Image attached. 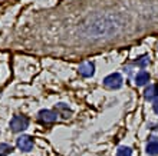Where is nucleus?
I'll return each instance as SVG.
<instances>
[{
  "label": "nucleus",
  "mask_w": 158,
  "mask_h": 156,
  "mask_svg": "<svg viewBox=\"0 0 158 156\" xmlns=\"http://www.w3.org/2000/svg\"><path fill=\"white\" fill-rule=\"evenodd\" d=\"M16 146L19 148V150H22V152H30V150L33 149V139L27 135H22L17 138Z\"/></svg>",
  "instance_id": "7ed1b4c3"
},
{
  "label": "nucleus",
  "mask_w": 158,
  "mask_h": 156,
  "mask_svg": "<svg viewBox=\"0 0 158 156\" xmlns=\"http://www.w3.org/2000/svg\"><path fill=\"white\" fill-rule=\"evenodd\" d=\"M147 153L152 156L158 155V140H155V138L147 145Z\"/></svg>",
  "instance_id": "6e6552de"
},
{
  "label": "nucleus",
  "mask_w": 158,
  "mask_h": 156,
  "mask_svg": "<svg viewBox=\"0 0 158 156\" xmlns=\"http://www.w3.org/2000/svg\"><path fill=\"white\" fill-rule=\"evenodd\" d=\"M150 73L145 72V70H141V72H138L135 74V85L137 86H145L147 83L150 82Z\"/></svg>",
  "instance_id": "0eeeda50"
},
{
  "label": "nucleus",
  "mask_w": 158,
  "mask_h": 156,
  "mask_svg": "<svg viewBox=\"0 0 158 156\" xmlns=\"http://www.w3.org/2000/svg\"><path fill=\"white\" fill-rule=\"evenodd\" d=\"M152 107H154V112H155V113H157V115H158V100L154 103V106H152Z\"/></svg>",
  "instance_id": "ddd939ff"
},
{
  "label": "nucleus",
  "mask_w": 158,
  "mask_h": 156,
  "mask_svg": "<svg viewBox=\"0 0 158 156\" xmlns=\"http://www.w3.org/2000/svg\"><path fill=\"white\" fill-rule=\"evenodd\" d=\"M122 82H124V80H122V76H121L119 73H111V74H108V76L104 79L105 87L112 89V90L119 89V87L122 86Z\"/></svg>",
  "instance_id": "f03ea898"
},
{
  "label": "nucleus",
  "mask_w": 158,
  "mask_h": 156,
  "mask_svg": "<svg viewBox=\"0 0 158 156\" xmlns=\"http://www.w3.org/2000/svg\"><path fill=\"white\" fill-rule=\"evenodd\" d=\"M144 98H145L147 100H150V102L155 100V99L158 98V86L157 85H148V87L144 90Z\"/></svg>",
  "instance_id": "423d86ee"
},
{
  "label": "nucleus",
  "mask_w": 158,
  "mask_h": 156,
  "mask_svg": "<svg viewBox=\"0 0 158 156\" xmlns=\"http://www.w3.org/2000/svg\"><path fill=\"white\" fill-rule=\"evenodd\" d=\"M135 65H137L138 67L144 69V67H147V66L150 65V58H148L147 54H144V56H139V58L135 60Z\"/></svg>",
  "instance_id": "9d476101"
},
{
  "label": "nucleus",
  "mask_w": 158,
  "mask_h": 156,
  "mask_svg": "<svg viewBox=\"0 0 158 156\" xmlns=\"http://www.w3.org/2000/svg\"><path fill=\"white\" fill-rule=\"evenodd\" d=\"M131 155H132V150L127 148V146H121L117 150V156H131Z\"/></svg>",
  "instance_id": "f8f14e48"
},
{
  "label": "nucleus",
  "mask_w": 158,
  "mask_h": 156,
  "mask_svg": "<svg viewBox=\"0 0 158 156\" xmlns=\"http://www.w3.org/2000/svg\"><path fill=\"white\" fill-rule=\"evenodd\" d=\"M56 113L63 115V118H69V115H71V109H69L68 105H65V103H58V105H56Z\"/></svg>",
  "instance_id": "1a4fd4ad"
},
{
  "label": "nucleus",
  "mask_w": 158,
  "mask_h": 156,
  "mask_svg": "<svg viewBox=\"0 0 158 156\" xmlns=\"http://www.w3.org/2000/svg\"><path fill=\"white\" fill-rule=\"evenodd\" d=\"M78 72L83 78H91L95 73V65L92 62H83L82 65L78 67Z\"/></svg>",
  "instance_id": "39448f33"
},
{
  "label": "nucleus",
  "mask_w": 158,
  "mask_h": 156,
  "mask_svg": "<svg viewBox=\"0 0 158 156\" xmlns=\"http://www.w3.org/2000/svg\"><path fill=\"white\" fill-rule=\"evenodd\" d=\"M27 127H29V119L23 115L13 116L12 120H10V129H12L13 132H16V133L26 130Z\"/></svg>",
  "instance_id": "f257e3e1"
},
{
  "label": "nucleus",
  "mask_w": 158,
  "mask_h": 156,
  "mask_svg": "<svg viewBox=\"0 0 158 156\" xmlns=\"http://www.w3.org/2000/svg\"><path fill=\"white\" fill-rule=\"evenodd\" d=\"M39 120L43 122V123H53L58 119V113L53 110H49V109H42L38 113Z\"/></svg>",
  "instance_id": "20e7f679"
},
{
  "label": "nucleus",
  "mask_w": 158,
  "mask_h": 156,
  "mask_svg": "<svg viewBox=\"0 0 158 156\" xmlns=\"http://www.w3.org/2000/svg\"><path fill=\"white\" fill-rule=\"evenodd\" d=\"M13 148L9 143H0V156H7L9 153H12Z\"/></svg>",
  "instance_id": "9b49d317"
}]
</instances>
